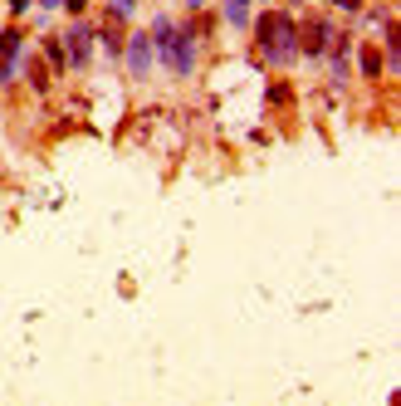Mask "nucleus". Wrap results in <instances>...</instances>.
<instances>
[{
  "instance_id": "nucleus-8",
  "label": "nucleus",
  "mask_w": 401,
  "mask_h": 406,
  "mask_svg": "<svg viewBox=\"0 0 401 406\" xmlns=\"http://www.w3.org/2000/svg\"><path fill=\"white\" fill-rule=\"evenodd\" d=\"M0 59H20V30H5L0 34Z\"/></svg>"
},
{
  "instance_id": "nucleus-4",
  "label": "nucleus",
  "mask_w": 401,
  "mask_h": 406,
  "mask_svg": "<svg viewBox=\"0 0 401 406\" xmlns=\"http://www.w3.org/2000/svg\"><path fill=\"white\" fill-rule=\"evenodd\" d=\"M122 54H127V74H132V79H142V74L152 69V34H147V30H137V34L122 44Z\"/></svg>"
},
{
  "instance_id": "nucleus-3",
  "label": "nucleus",
  "mask_w": 401,
  "mask_h": 406,
  "mask_svg": "<svg viewBox=\"0 0 401 406\" xmlns=\"http://www.w3.org/2000/svg\"><path fill=\"white\" fill-rule=\"evenodd\" d=\"M328 49H333V20H313V25H303V30H299V54L323 59Z\"/></svg>"
},
{
  "instance_id": "nucleus-5",
  "label": "nucleus",
  "mask_w": 401,
  "mask_h": 406,
  "mask_svg": "<svg viewBox=\"0 0 401 406\" xmlns=\"http://www.w3.org/2000/svg\"><path fill=\"white\" fill-rule=\"evenodd\" d=\"M64 54H69V69H84L94 59V30L89 25H74L69 39H64Z\"/></svg>"
},
{
  "instance_id": "nucleus-11",
  "label": "nucleus",
  "mask_w": 401,
  "mask_h": 406,
  "mask_svg": "<svg viewBox=\"0 0 401 406\" xmlns=\"http://www.w3.org/2000/svg\"><path fill=\"white\" fill-rule=\"evenodd\" d=\"M30 5H34V0H10V10H20V15H25Z\"/></svg>"
},
{
  "instance_id": "nucleus-7",
  "label": "nucleus",
  "mask_w": 401,
  "mask_h": 406,
  "mask_svg": "<svg viewBox=\"0 0 401 406\" xmlns=\"http://www.w3.org/2000/svg\"><path fill=\"white\" fill-rule=\"evenodd\" d=\"M362 74H367V79H377V74H382V54H377V44H367V49H362Z\"/></svg>"
},
{
  "instance_id": "nucleus-1",
  "label": "nucleus",
  "mask_w": 401,
  "mask_h": 406,
  "mask_svg": "<svg viewBox=\"0 0 401 406\" xmlns=\"http://www.w3.org/2000/svg\"><path fill=\"white\" fill-rule=\"evenodd\" d=\"M255 44H260V54H265V59L289 64V59L299 54V20H294V15H284V10H265V15H260V25H255Z\"/></svg>"
},
{
  "instance_id": "nucleus-9",
  "label": "nucleus",
  "mask_w": 401,
  "mask_h": 406,
  "mask_svg": "<svg viewBox=\"0 0 401 406\" xmlns=\"http://www.w3.org/2000/svg\"><path fill=\"white\" fill-rule=\"evenodd\" d=\"M59 5H69V15H84V5H89V0H59Z\"/></svg>"
},
{
  "instance_id": "nucleus-2",
  "label": "nucleus",
  "mask_w": 401,
  "mask_h": 406,
  "mask_svg": "<svg viewBox=\"0 0 401 406\" xmlns=\"http://www.w3.org/2000/svg\"><path fill=\"white\" fill-rule=\"evenodd\" d=\"M152 54H162V64H167L172 74H191V69H196V30H191V25L177 30V25L162 15L157 30H152Z\"/></svg>"
},
{
  "instance_id": "nucleus-10",
  "label": "nucleus",
  "mask_w": 401,
  "mask_h": 406,
  "mask_svg": "<svg viewBox=\"0 0 401 406\" xmlns=\"http://www.w3.org/2000/svg\"><path fill=\"white\" fill-rule=\"evenodd\" d=\"M338 10H362V0H333Z\"/></svg>"
},
{
  "instance_id": "nucleus-6",
  "label": "nucleus",
  "mask_w": 401,
  "mask_h": 406,
  "mask_svg": "<svg viewBox=\"0 0 401 406\" xmlns=\"http://www.w3.org/2000/svg\"><path fill=\"white\" fill-rule=\"evenodd\" d=\"M44 59H49L54 69H64V64H69V54H64V39H59V34H49V39H44Z\"/></svg>"
}]
</instances>
